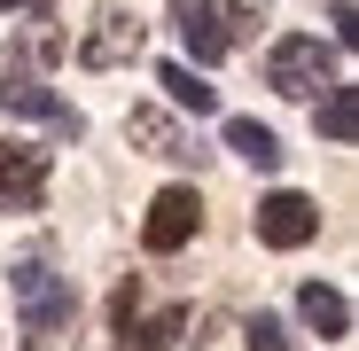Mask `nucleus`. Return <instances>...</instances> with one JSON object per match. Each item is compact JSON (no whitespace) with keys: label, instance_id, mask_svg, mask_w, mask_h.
I'll return each mask as SVG.
<instances>
[{"label":"nucleus","instance_id":"16","mask_svg":"<svg viewBox=\"0 0 359 351\" xmlns=\"http://www.w3.org/2000/svg\"><path fill=\"white\" fill-rule=\"evenodd\" d=\"M0 8H39V0H0Z\"/></svg>","mask_w":359,"mask_h":351},{"label":"nucleus","instance_id":"15","mask_svg":"<svg viewBox=\"0 0 359 351\" xmlns=\"http://www.w3.org/2000/svg\"><path fill=\"white\" fill-rule=\"evenodd\" d=\"M243 343H250V351H297V343H289V328H281L273 312H258V320L243 328Z\"/></svg>","mask_w":359,"mask_h":351},{"label":"nucleus","instance_id":"7","mask_svg":"<svg viewBox=\"0 0 359 351\" xmlns=\"http://www.w3.org/2000/svg\"><path fill=\"white\" fill-rule=\"evenodd\" d=\"M0 203H8V211H39L47 203V149L0 141Z\"/></svg>","mask_w":359,"mask_h":351},{"label":"nucleus","instance_id":"2","mask_svg":"<svg viewBox=\"0 0 359 351\" xmlns=\"http://www.w3.org/2000/svg\"><path fill=\"white\" fill-rule=\"evenodd\" d=\"M0 109H16V117H39V125H55V133H86V117L71 109V102H55V86L39 78V63H32V47H16V39H0Z\"/></svg>","mask_w":359,"mask_h":351},{"label":"nucleus","instance_id":"11","mask_svg":"<svg viewBox=\"0 0 359 351\" xmlns=\"http://www.w3.org/2000/svg\"><path fill=\"white\" fill-rule=\"evenodd\" d=\"M226 149L243 164H258V172H281V133L258 125V117H226Z\"/></svg>","mask_w":359,"mask_h":351},{"label":"nucleus","instance_id":"6","mask_svg":"<svg viewBox=\"0 0 359 351\" xmlns=\"http://www.w3.org/2000/svg\"><path fill=\"white\" fill-rule=\"evenodd\" d=\"M141 24H133V8H94V24H86V39H79V63L86 71H117V63H133L141 55Z\"/></svg>","mask_w":359,"mask_h":351},{"label":"nucleus","instance_id":"14","mask_svg":"<svg viewBox=\"0 0 359 351\" xmlns=\"http://www.w3.org/2000/svg\"><path fill=\"white\" fill-rule=\"evenodd\" d=\"M180 336H188V312H180V305H164V312H149L141 328H126V351H172Z\"/></svg>","mask_w":359,"mask_h":351},{"label":"nucleus","instance_id":"1","mask_svg":"<svg viewBox=\"0 0 359 351\" xmlns=\"http://www.w3.org/2000/svg\"><path fill=\"white\" fill-rule=\"evenodd\" d=\"M8 297H16V320H24L32 351H47L55 336L71 328V312H79V297H71V281L55 273L47 258H16V266H8Z\"/></svg>","mask_w":359,"mask_h":351},{"label":"nucleus","instance_id":"13","mask_svg":"<svg viewBox=\"0 0 359 351\" xmlns=\"http://www.w3.org/2000/svg\"><path fill=\"white\" fill-rule=\"evenodd\" d=\"M156 86L172 94V109H196V117H211V109H219V86H203V78H196V63H164V71H156Z\"/></svg>","mask_w":359,"mask_h":351},{"label":"nucleus","instance_id":"12","mask_svg":"<svg viewBox=\"0 0 359 351\" xmlns=\"http://www.w3.org/2000/svg\"><path fill=\"white\" fill-rule=\"evenodd\" d=\"M320 133H328L336 149H351V141H359V86H344V78H328V86H320Z\"/></svg>","mask_w":359,"mask_h":351},{"label":"nucleus","instance_id":"4","mask_svg":"<svg viewBox=\"0 0 359 351\" xmlns=\"http://www.w3.org/2000/svg\"><path fill=\"white\" fill-rule=\"evenodd\" d=\"M196 219H203L196 188H156V203H149V219H141V242H149V258L188 250V242H196Z\"/></svg>","mask_w":359,"mask_h":351},{"label":"nucleus","instance_id":"8","mask_svg":"<svg viewBox=\"0 0 359 351\" xmlns=\"http://www.w3.org/2000/svg\"><path fill=\"white\" fill-rule=\"evenodd\" d=\"M164 24L180 32V47H188V63H203V71H211L219 55L234 47V39H226V24H219V8H211V0H180V8H172Z\"/></svg>","mask_w":359,"mask_h":351},{"label":"nucleus","instance_id":"9","mask_svg":"<svg viewBox=\"0 0 359 351\" xmlns=\"http://www.w3.org/2000/svg\"><path fill=\"white\" fill-rule=\"evenodd\" d=\"M297 320H305L320 343H344V336H351V305H344V289H328V281H305V289H297Z\"/></svg>","mask_w":359,"mask_h":351},{"label":"nucleus","instance_id":"10","mask_svg":"<svg viewBox=\"0 0 359 351\" xmlns=\"http://www.w3.org/2000/svg\"><path fill=\"white\" fill-rule=\"evenodd\" d=\"M126 141H133V149H149V156H164V164L196 156V149H188V133L172 125V109H149V102H141V109H126Z\"/></svg>","mask_w":359,"mask_h":351},{"label":"nucleus","instance_id":"5","mask_svg":"<svg viewBox=\"0 0 359 351\" xmlns=\"http://www.w3.org/2000/svg\"><path fill=\"white\" fill-rule=\"evenodd\" d=\"M313 234H320V203H313V195L273 188V195L258 203V242H266V250H305Z\"/></svg>","mask_w":359,"mask_h":351},{"label":"nucleus","instance_id":"3","mask_svg":"<svg viewBox=\"0 0 359 351\" xmlns=\"http://www.w3.org/2000/svg\"><path fill=\"white\" fill-rule=\"evenodd\" d=\"M328 47L313 39V32H281L273 47H266V86L273 94H289V102H305V94H320L328 86Z\"/></svg>","mask_w":359,"mask_h":351}]
</instances>
